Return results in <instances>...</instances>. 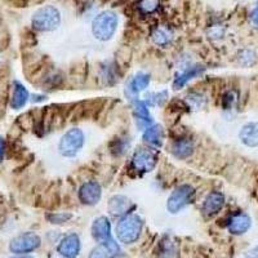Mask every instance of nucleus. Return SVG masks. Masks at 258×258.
I'll return each mask as SVG.
<instances>
[{
	"label": "nucleus",
	"instance_id": "nucleus-1",
	"mask_svg": "<svg viewBox=\"0 0 258 258\" xmlns=\"http://www.w3.org/2000/svg\"><path fill=\"white\" fill-rule=\"evenodd\" d=\"M144 221L137 214H126L119 221L116 226V235L124 244H132L140 238Z\"/></svg>",
	"mask_w": 258,
	"mask_h": 258
},
{
	"label": "nucleus",
	"instance_id": "nucleus-2",
	"mask_svg": "<svg viewBox=\"0 0 258 258\" xmlns=\"http://www.w3.org/2000/svg\"><path fill=\"white\" fill-rule=\"evenodd\" d=\"M117 27V16L111 11L100 13L92 22V32L94 38L101 41H107L112 38Z\"/></svg>",
	"mask_w": 258,
	"mask_h": 258
},
{
	"label": "nucleus",
	"instance_id": "nucleus-3",
	"mask_svg": "<svg viewBox=\"0 0 258 258\" xmlns=\"http://www.w3.org/2000/svg\"><path fill=\"white\" fill-rule=\"evenodd\" d=\"M59 22H61V16L58 9L50 6L38 9L31 20L32 26L38 31H53L59 26Z\"/></svg>",
	"mask_w": 258,
	"mask_h": 258
},
{
	"label": "nucleus",
	"instance_id": "nucleus-4",
	"mask_svg": "<svg viewBox=\"0 0 258 258\" xmlns=\"http://www.w3.org/2000/svg\"><path fill=\"white\" fill-rule=\"evenodd\" d=\"M84 140V133L82 129H70L61 137V141L58 144L59 154L64 158H73L82 150Z\"/></svg>",
	"mask_w": 258,
	"mask_h": 258
},
{
	"label": "nucleus",
	"instance_id": "nucleus-5",
	"mask_svg": "<svg viewBox=\"0 0 258 258\" xmlns=\"http://www.w3.org/2000/svg\"><path fill=\"white\" fill-rule=\"evenodd\" d=\"M194 194H195V190L190 185H182L179 187H177L176 190L172 191V194L168 198V211L170 213H178L181 209H183L186 206H188L192 202Z\"/></svg>",
	"mask_w": 258,
	"mask_h": 258
},
{
	"label": "nucleus",
	"instance_id": "nucleus-6",
	"mask_svg": "<svg viewBox=\"0 0 258 258\" xmlns=\"http://www.w3.org/2000/svg\"><path fill=\"white\" fill-rule=\"evenodd\" d=\"M41 239L38 234L34 232H25V234L18 235L17 238L13 239L9 244V249L17 254H24V253L32 252L38 249L40 246Z\"/></svg>",
	"mask_w": 258,
	"mask_h": 258
},
{
	"label": "nucleus",
	"instance_id": "nucleus-7",
	"mask_svg": "<svg viewBox=\"0 0 258 258\" xmlns=\"http://www.w3.org/2000/svg\"><path fill=\"white\" fill-rule=\"evenodd\" d=\"M156 156L147 149H138L132 156V168L138 173H149L155 168Z\"/></svg>",
	"mask_w": 258,
	"mask_h": 258
},
{
	"label": "nucleus",
	"instance_id": "nucleus-8",
	"mask_svg": "<svg viewBox=\"0 0 258 258\" xmlns=\"http://www.w3.org/2000/svg\"><path fill=\"white\" fill-rule=\"evenodd\" d=\"M102 197V188L96 181L84 182L79 188V199L85 206H96Z\"/></svg>",
	"mask_w": 258,
	"mask_h": 258
},
{
	"label": "nucleus",
	"instance_id": "nucleus-9",
	"mask_svg": "<svg viewBox=\"0 0 258 258\" xmlns=\"http://www.w3.org/2000/svg\"><path fill=\"white\" fill-rule=\"evenodd\" d=\"M57 252L64 258H75L80 252V239L77 234L64 236L57 246Z\"/></svg>",
	"mask_w": 258,
	"mask_h": 258
},
{
	"label": "nucleus",
	"instance_id": "nucleus-10",
	"mask_svg": "<svg viewBox=\"0 0 258 258\" xmlns=\"http://www.w3.org/2000/svg\"><path fill=\"white\" fill-rule=\"evenodd\" d=\"M223 206H225L223 194L218 192V191H212L211 194H208V197L203 203L202 212L206 216H213V214H217L222 209Z\"/></svg>",
	"mask_w": 258,
	"mask_h": 258
},
{
	"label": "nucleus",
	"instance_id": "nucleus-11",
	"mask_svg": "<svg viewBox=\"0 0 258 258\" xmlns=\"http://www.w3.org/2000/svg\"><path fill=\"white\" fill-rule=\"evenodd\" d=\"M120 253V246L115 243L111 238L106 241H102L91 252L88 258H114Z\"/></svg>",
	"mask_w": 258,
	"mask_h": 258
},
{
	"label": "nucleus",
	"instance_id": "nucleus-12",
	"mask_svg": "<svg viewBox=\"0 0 258 258\" xmlns=\"http://www.w3.org/2000/svg\"><path fill=\"white\" fill-rule=\"evenodd\" d=\"M107 208H109L110 213L115 216V217L126 216L129 211H131V208H132V202L126 197H124V195H114L109 200Z\"/></svg>",
	"mask_w": 258,
	"mask_h": 258
},
{
	"label": "nucleus",
	"instance_id": "nucleus-13",
	"mask_svg": "<svg viewBox=\"0 0 258 258\" xmlns=\"http://www.w3.org/2000/svg\"><path fill=\"white\" fill-rule=\"evenodd\" d=\"M133 115H135L136 123L140 129H146L153 123V116L150 114L149 107L144 101H136L133 103Z\"/></svg>",
	"mask_w": 258,
	"mask_h": 258
},
{
	"label": "nucleus",
	"instance_id": "nucleus-14",
	"mask_svg": "<svg viewBox=\"0 0 258 258\" xmlns=\"http://www.w3.org/2000/svg\"><path fill=\"white\" fill-rule=\"evenodd\" d=\"M92 235L97 241H106L111 238V225L107 217H98L92 225Z\"/></svg>",
	"mask_w": 258,
	"mask_h": 258
},
{
	"label": "nucleus",
	"instance_id": "nucleus-15",
	"mask_svg": "<svg viewBox=\"0 0 258 258\" xmlns=\"http://www.w3.org/2000/svg\"><path fill=\"white\" fill-rule=\"evenodd\" d=\"M241 144L248 147H257L258 146V123L252 121L248 123L241 128L239 133Z\"/></svg>",
	"mask_w": 258,
	"mask_h": 258
},
{
	"label": "nucleus",
	"instance_id": "nucleus-16",
	"mask_svg": "<svg viewBox=\"0 0 258 258\" xmlns=\"http://www.w3.org/2000/svg\"><path fill=\"white\" fill-rule=\"evenodd\" d=\"M144 140L150 144L151 146L161 147L164 142V129L163 126L155 124V125H150L149 128L145 129Z\"/></svg>",
	"mask_w": 258,
	"mask_h": 258
},
{
	"label": "nucleus",
	"instance_id": "nucleus-17",
	"mask_svg": "<svg viewBox=\"0 0 258 258\" xmlns=\"http://www.w3.org/2000/svg\"><path fill=\"white\" fill-rule=\"evenodd\" d=\"M250 225H252V222H250L249 216H246L244 213H239L230 220L229 230L231 234L241 235L249 230Z\"/></svg>",
	"mask_w": 258,
	"mask_h": 258
},
{
	"label": "nucleus",
	"instance_id": "nucleus-18",
	"mask_svg": "<svg viewBox=\"0 0 258 258\" xmlns=\"http://www.w3.org/2000/svg\"><path fill=\"white\" fill-rule=\"evenodd\" d=\"M150 80H151V78H150L149 74L138 73L137 75H135V78L128 83V85H126V93L131 92L132 96H136V94H138L140 92L145 91V89L149 87Z\"/></svg>",
	"mask_w": 258,
	"mask_h": 258
},
{
	"label": "nucleus",
	"instance_id": "nucleus-19",
	"mask_svg": "<svg viewBox=\"0 0 258 258\" xmlns=\"http://www.w3.org/2000/svg\"><path fill=\"white\" fill-rule=\"evenodd\" d=\"M29 101V92L21 83L16 82L15 88H13L12 100H11V107L15 110L22 109Z\"/></svg>",
	"mask_w": 258,
	"mask_h": 258
},
{
	"label": "nucleus",
	"instance_id": "nucleus-20",
	"mask_svg": "<svg viewBox=\"0 0 258 258\" xmlns=\"http://www.w3.org/2000/svg\"><path fill=\"white\" fill-rule=\"evenodd\" d=\"M203 71H204V68H202V66H191V68L186 69L183 73L179 74L178 77L174 79L173 82L174 89H181L182 87L187 84L191 79L199 77Z\"/></svg>",
	"mask_w": 258,
	"mask_h": 258
},
{
	"label": "nucleus",
	"instance_id": "nucleus-21",
	"mask_svg": "<svg viewBox=\"0 0 258 258\" xmlns=\"http://www.w3.org/2000/svg\"><path fill=\"white\" fill-rule=\"evenodd\" d=\"M194 145L190 140H179V141H176L172 146V153H173L174 156H177L178 159H186L192 154Z\"/></svg>",
	"mask_w": 258,
	"mask_h": 258
},
{
	"label": "nucleus",
	"instance_id": "nucleus-22",
	"mask_svg": "<svg viewBox=\"0 0 258 258\" xmlns=\"http://www.w3.org/2000/svg\"><path fill=\"white\" fill-rule=\"evenodd\" d=\"M159 6H160L159 0H140L138 9L144 15H151V13H154L159 8Z\"/></svg>",
	"mask_w": 258,
	"mask_h": 258
},
{
	"label": "nucleus",
	"instance_id": "nucleus-23",
	"mask_svg": "<svg viewBox=\"0 0 258 258\" xmlns=\"http://www.w3.org/2000/svg\"><path fill=\"white\" fill-rule=\"evenodd\" d=\"M153 39L158 45H167L172 40V35H170V32L168 30L158 29L154 31Z\"/></svg>",
	"mask_w": 258,
	"mask_h": 258
},
{
	"label": "nucleus",
	"instance_id": "nucleus-24",
	"mask_svg": "<svg viewBox=\"0 0 258 258\" xmlns=\"http://www.w3.org/2000/svg\"><path fill=\"white\" fill-rule=\"evenodd\" d=\"M167 97H168V93L167 92H159V93H151L147 96V105H151V106H155V105H159L161 106L163 103H164V101L167 100Z\"/></svg>",
	"mask_w": 258,
	"mask_h": 258
},
{
	"label": "nucleus",
	"instance_id": "nucleus-25",
	"mask_svg": "<svg viewBox=\"0 0 258 258\" xmlns=\"http://www.w3.org/2000/svg\"><path fill=\"white\" fill-rule=\"evenodd\" d=\"M48 220L52 223H64L68 222L71 218V214L68 213H59V214H50V216H47Z\"/></svg>",
	"mask_w": 258,
	"mask_h": 258
},
{
	"label": "nucleus",
	"instance_id": "nucleus-26",
	"mask_svg": "<svg viewBox=\"0 0 258 258\" xmlns=\"http://www.w3.org/2000/svg\"><path fill=\"white\" fill-rule=\"evenodd\" d=\"M4 154H6V141L3 137H0V163L3 161Z\"/></svg>",
	"mask_w": 258,
	"mask_h": 258
},
{
	"label": "nucleus",
	"instance_id": "nucleus-27",
	"mask_svg": "<svg viewBox=\"0 0 258 258\" xmlns=\"http://www.w3.org/2000/svg\"><path fill=\"white\" fill-rule=\"evenodd\" d=\"M244 258H258V246L253 248V249L248 250Z\"/></svg>",
	"mask_w": 258,
	"mask_h": 258
},
{
	"label": "nucleus",
	"instance_id": "nucleus-28",
	"mask_svg": "<svg viewBox=\"0 0 258 258\" xmlns=\"http://www.w3.org/2000/svg\"><path fill=\"white\" fill-rule=\"evenodd\" d=\"M252 22L254 26L258 27V8H255L252 13Z\"/></svg>",
	"mask_w": 258,
	"mask_h": 258
},
{
	"label": "nucleus",
	"instance_id": "nucleus-29",
	"mask_svg": "<svg viewBox=\"0 0 258 258\" xmlns=\"http://www.w3.org/2000/svg\"><path fill=\"white\" fill-rule=\"evenodd\" d=\"M12 258H34L31 255H21V257H12Z\"/></svg>",
	"mask_w": 258,
	"mask_h": 258
}]
</instances>
